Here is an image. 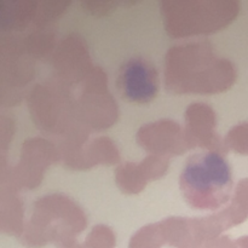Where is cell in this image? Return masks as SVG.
I'll use <instances>...</instances> for the list:
<instances>
[{
  "label": "cell",
  "mask_w": 248,
  "mask_h": 248,
  "mask_svg": "<svg viewBox=\"0 0 248 248\" xmlns=\"http://www.w3.org/2000/svg\"><path fill=\"white\" fill-rule=\"evenodd\" d=\"M234 186L229 162L219 153L202 150L186 159L179 189L188 206L198 211H216L229 201Z\"/></svg>",
  "instance_id": "obj_1"
},
{
  "label": "cell",
  "mask_w": 248,
  "mask_h": 248,
  "mask_svg": "<svg viewBox=\"0 0 248 248\" xmlns=\"http://www.w3.org/2000/svg\"><path fill=\"white\" fill-rule=\"evenodd\" d=\"M116 85L125 99L133 103L147 104L156 97L159 77L149 61L132 57L125 61L119 69Z\"/></svg>",
  "instance_id": "obj_2"
}]
</instances>
